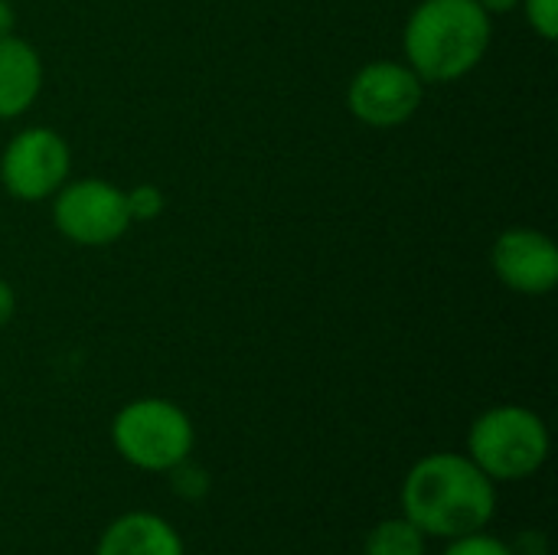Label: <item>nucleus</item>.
Returning <instances> with one entry per match:
<instances>
[{
	"instance_id": "f257e3e1",
	"label": "nucleus",
	"mask_w": 558,
	"mask_h": 555,
	"mask_svg": "<svg viewBox=\"0 0 558 555\" xmlns=\"http://www.w3.org/2000/svg\"><path fill=\"white\" fill-rule=\"evenodd\" d=\"M402 517L428 540H458L487 530L497 514V484L461 451L418 458L399 491Z\"/></svg>"
},
{
	"instance_id": "f03ea898",
	"label": "nucleus",
	"mask_w": 558,
	"mask_h": 555,
	"mask_svg": "<svg viewBox=\"0 0 558 555\" xmlns=\"http://www.w3.org/2000/svg\"><path fill=\"white\" fill-rule=\"evenodd\" d=\"M490 36V13L477 0H422L405 20L402 49L422 82L448 85L481 65Z\"/></svg>"
},
{
	"instance_id": "7ed1b4c3",
	"label": "nucleus",
	"mask_w": 558,
	"mask_h": 555,
	"mask_svg": "<svg viewBox=\"0 0 558 555\" xmlns=\"http://www.w3.org/2000/svg\"><path fill=\"white\" fill-rule=\"evenodd\" d=\"M549 429L526 406H494L471 422L468 458L494 484H520L536 478L549 461Z\"/></svg>"
},
{
	"instance_id": "20e7f679",
	"label": "nucleus",
	"mask_w": 558,
	"mask_h": 555,
	"mask_svg": "<svg viewBox=\"0 0 558 555\" xmlns=\"http://www.w3.org/2000/svg\"><path fill=\"white\" fill-rule=\"evenodd\" d=\"M111 445L124 464L144 474H167L196 448V429L186 409L170 399L144 396L124 402L111 419Z\"/></svg>"
},
{
	"instance_id": "39448f33",
	"label": "nucleus",
	"mask_w": 558,
	"mask_h": 555,
	"mask_svg": "<svg viewBox=\"0 0 558 555\" xmlns=\"http://www.w3.org/2000/svg\"><path fill=\"white\" fill-rule=\"evenodd\" d=\"M52 196V226L75 245L101 249L131 229L124 190L108 180H65Z\"/></svg>"
},
{
	"instance_id": "423d86ee",
	"label": "nucleus",
	"mask_w": 558,
	"mask_h": 555,
	"mask_svg": "<svg viewBox=\"0 0 558 555\" xmlns=\"http://www.w3.org/2000/svg\"><path fill=\"white\" fill-rule=\"evenodd\" d=\"M72 170V150L52 128L20 131L0 157V183L20 203L49 200Z\"/></svg>"
},
{
	"instance_id": "0eeeda50",
	"label": "nucleus",
	"mask_w": 558,
	"mask_h": 555,
	"mask_svg": "<svg viewBox=\"0 0 558 555\" xmlns=\"http://www.w3.org/2000/svg\"><path fill=\"white\" fill-rule=\"evenodd\" d=\"M425 98V82L409 62L376 59L366 62L347 88V108L369 128H399L415 118Z\"/></svg>"
},
{
	"instance_id": "6e6552de",
	"label": "nucleus",
	"mask_w": 558,
	"mask_h": 555,
	"mask_svg": "<svg viewBox=\"0 0 558 555\" xmlns=\"http://www.w3.org/2000/svg\"><path fill=\"white\" fill-rule=\"evenodd\" d=\"M490 268L517 294L546 298L558 285V245L539 229L517 226L497 236Z\"/></svg>"
},
{
	"instance_id": "1a4fd4ad",
	"label": "nucleus",
	"mask_w": 558,
	"mask_h": 555,
	"mask_svg": "<svg viewBox=\"0 0 558 555\" xmlns=\"http://www.w3.org/2000/svg\"><path fill=\"white\" fill-rule=\"evenodd\" d=\"M95 555H186V543L167 517L128 510L101 530Z\"/></svg>"
},
{
	"instance_id": "9d476101",
	"label": "nucleus",
	"mask_w": 558,
	"mask_h": 555,
	"mask_svg": "<svg viewBox=\"0 0 558 555\" xmlns=\"http://www.w3.org/2000/svg\"><path fill=\"white\" fill-rule=\"evenodd\" d=\"M43 92V59L16 33L0 36V121L20 118Z\"/></svg>"
},
{
	"instance_id": "9b49d317",
	"label": "nucleus",
	"mask_w": 558,
	"mask_h": 555,
	"mask_svg": "<svg viewBox=\"0 0 558 555\" xmlns=\"http://www.w3.org/2000/svg\"><path fill=\"white\" fill-rule=\"evenodd\" d=\"M363 555H428V536L409 517L399 514V517L379 520L366 533Z\"/></svg>"
},
{
	"instance_id": "f8f14e48",
	"label": "nucleus",
	"mask_w": 558,
	"mask_h": 555,
	"mask_svg": "<svg viewBox=\"0 0 558 555\" xmlns=\"http://www.w3.org/2000/svg\"><path fill=\"white\" fill-rule=\"evenodd\" d=\"M167 474H170L173 494H177V497H183V500H203V497L209 494V487H213V481H209L206 468L193 464L190 458H186L183 464H177L173 471H167Z\"/></svg>"
},
{
	"instance_id": "ddd939ff",
	"label": "nucleus",
	"mask_w": 558,
	"mask_h": 555,
	"mask_svg": "<svg viewBox=\"0 0 558 555\" xmlns=\"http://www.w3.org/2000/svg\"><path fill=\"white\" fill-rule=\"evenodd\" d=\"M441 555H517L513 546L487 530H477V533H468V536H458V540H448L445 553Z\"/></svg>"
},
{
	"instance_id": "4468645a",
	"label": "nucleus",
	"mask_w": 558,
	"mask_h": 555,
	"mask_svg": "<svg viewBox=\"0 0 558 555\" xmlns=\"http://www.w3.org/2000/svg\"><path fill=\"white\" fill-rule=\"evenodd\" d=\"M124 200H128V213H131V222H150L163 213L167 206V196L160 186L154 183H141L134 190H124Z\"/></svg>"
},
{
	"instance_id": "2eb2a0df",
	"label": "nucleus",
	"mask_w": 558,
	"mask_h": 555,
	"mask_svg": "<svg viewBox=\"0 0 558 555\" xmlns=\"http://www.w3.org/2000/svg\"><path fill=\"white\" fill-rule=\"evenodd\" d=\"M526 23L533 26V33L546 43L558 39V0H520Z\"/></svg>"
},
{
	"instance_id": "dca6fc26",
	"label": "nucleus",
	"mask_w": 558,
	"mask_h": 555,
	"mask_svg": "<svg viewBox=\"0 0 558 555\" xmlns=\"http://www.w3.org/2000/svg\"><path fill=\"white\" fill-rule=\"evenodd\" d=\"M13 311H16V294H13L10 281H3V278H0V327H3V324H10Z\"/></svg>"
},
{
	"instance_id": "f3484780",
	"label": "nucleus",
	"mask_w": 558,
	"mask_h": 555,
	"mask_svg": "<svg viewBox=\"0 0 558 555\" xmlns=\"http://www.w3.org/2000/svg\"><path fill=\"white\" fill-rule=\"evenodd\" d=\"M490 16L494 13H513V10H520V0H477Z\"/></svg>"
},
{
	"instance_id": "a211bd4d",
	"label": "nucleus",
	"mask_w": 558,
	"mask_h": 555,
	"mask_svg": "<svg viewBox=\"0 0 558 555\" xmlns=\"http://www.w3.org/2000/svg\"><path fill=\"white\" fill-rule=\"evenodd\" d=\"M13 23H16V13H13L10 0H0V36L13 33Z\"/></svg>"
}]
</instances>
